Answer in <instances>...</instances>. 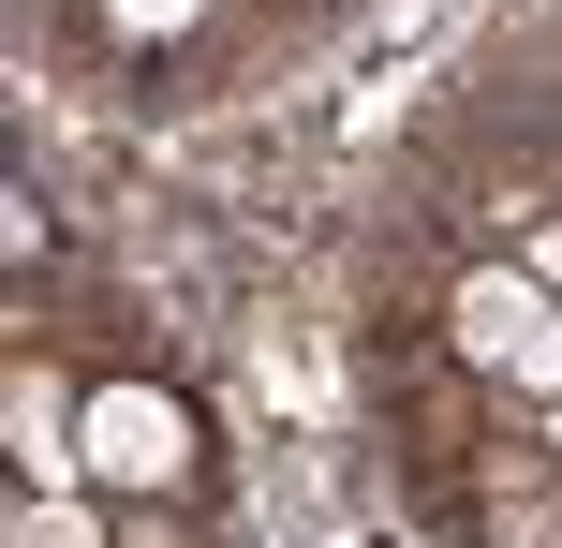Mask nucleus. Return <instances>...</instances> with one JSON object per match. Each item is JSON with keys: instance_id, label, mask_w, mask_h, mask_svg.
<instances>
[{"instance_id": "obj_5", "label": "nucleus", "mask_w": 562, "mask_h": 548, "mask_svg": "<svg viewBox=\"0 0 562 548\" xmlns=\"http://www.w3.org/2000/svg\"><path fill=\"white\" fill-rule=\"evenodd\" d=\"M504 253H518V267H533V282L562 297V208H533V223H518V237H504Z\"/></svg>"}, {"instance_id": "obj_1", "label": "nucleus", "mask_w": 562, "mask_h": 548, "mask_svg": "<svg viewBox=\"0 0 562 548\" xmlns=\"http://www.w3.org/2000/svg\"><path fill=\"white\" fill-rule=\"evenodd\" d=\"M75 460H89V490H104V504H207V519H237L223 415H207V385L178 371V356H119V371H89Z\"/></svg>"}, {"instance_id": "obj_3", "label": "nucleus", "mask_w": 562, "mask_h": 548, "mask_svg": "<svg viewBox=\"0 0 562 548\" xmlns=\"http://www.w3.org/2000/svg\"><path fill=\"white\" fill-rule=\"evenodd\" d=\"M0 548H119L104 490H0Z\"/></svg>"}, {"instance_id": "obj_2", "label": "nucleus", "mask_w": 562, "mask_h": 548, "mask_svg": "<svg viewBox=\"0 0 562 548\" xmlns=\"http://www.w3.org/2000/svg\"><path fill=\"white\" fill-rule=\"evenodd\" d=\"M415 312L445 326V356H459L474 385H504L518 415H548V401H562V297H548L518 253H445Z\"/></svg>"}, {"instance_id": "obj_6", "label": "nucleus", "mask_w": 562, "mask_h": 548, "mask_svg": "<svg viewBox=\"0 0 562 548\" xmlns=\"http://www.w3.org/2000/svg\"><path fill=\"white\" fill-rule=\"evenodd\" d=\"M533 430H548V460H562V401H548V415H533Z\"/></svg>"}, {"instance_id": "obj_4", "label": "nucleus", "mask_w": 562, "mask_h": 548, "mask_svg": "<svg viewBox=\"0 0 562 548\" xmlns=\"http://www.w3.org/2000/svg\"><path fill=\"white\" fill-rule=\"evenodd\" d=\"M474 548H562V474H548V490H518V504H504V519H488Z\"/></svg>"}]
</instances>
